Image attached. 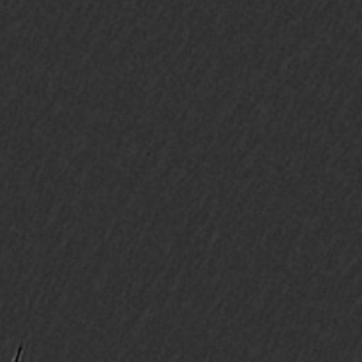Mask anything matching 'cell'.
Segmentation results:
<instances>
[{
    "label": "cell",
    "instance_id": "obj_1",
    "mask_svg": "<svg viewBox=\"0 0 362 362\" xmlns=\"http://www.w3.org/2000/svg\"><path fill=\"white\" fill-rule=\"evenodd\" d=\"M23 352H25V346L18 345L16 352H14V356H13V359H11V362H21V359H23Z\"/></svg>",
    "mask_w": 362,
    "mask_h": 362
}]
</instances>
